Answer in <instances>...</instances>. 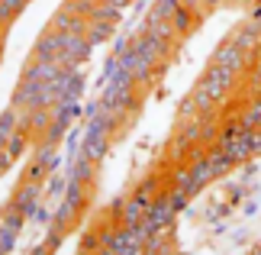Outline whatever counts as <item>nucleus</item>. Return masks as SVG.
Segmentation results:
<instances>
[{"instance_id":"f257e3e1","label":"nucleus","mask_w":261,"mask_h":255,"mask_svg":"<svg viewBox=\"0 0 261 255\" xmlns=\"http://www.w3.org/2000/svg\"><path fill=\"white\" fill-rule=\"evenodd\" d=\"M45 197V184H33V181H19V188L13 191V197H10V207L19 210L23 217L29 220L36 213V207L42 203Z\"/></svg>"},{"instance_id":"f03ea898","label":"nucleus","mask_w":261,"mask_h":255,"mask_svg":"<svg viewBox=\"0 0 261 255\" xmlns=\"http://www.w3.org/2000/svg\"><path fill=\"white\" fill-rule=\"evenodd\" d=\"M94 175H97V161H90L81 149H77L74 155H68V171H65L68 181H77V184L94 188Z\"/></svg>"},{"instance_id":"7ed1b4c3","label":"nucleus","mask_w":261,"mask_h":255,"mask_svg":"<svg viewBox=\"0 0 261 255\" xmlns=\"http://www.w3.org/2000/svg\"><path fill=\"white\" fill-rule=\"evenodd\" d=\"M165 191H168V188H165V175H145V178L136 184V191L129 194V197L139 200L142 207H152V203H155L158 197H162Z\"/></svg>"},{"instance_id":"20e7f679","label":"nucleus","mask_w":261,"mask_h":255,"mask_svg":"<svg viewBox=\"0 0 261 255\" xmlns=\"http://www.w3.org/2000/svg\"><path fill=\"white\" fill-rule=\"evenodd\" d=\"M107 149H110V136H107V132H100L94 126H84V139H81V152H84V155L100 165V158L107 155Z\"/></svg>"},{"instance_id":"39448f33","label":"nucleus","mask_w":261,"mask_h":255,"mask_svg":"<svg viewBox=\"0 0 261 255\" xmlns=\"http://www.w3.org/2000/svg\"><path fill=\"white\" fill-rule=\"evenodd\" d=\"M165 188L168 191H184L187 197H194L197 184H194V175H190V165H171L168 168V175H165Z\"/></svg>"},{"instance_id":"423d86ee","label":"nucleus","mask_w":261,"mask_h":255,"mask_svg":"<svg viewBox=\"0 0 261 255\" xmlns=\"http://www.w3.org/2000/svg\"><path fill=\"white\" fill-rule=\"evenodd\" d=\"M206 165H210V171H213V181H216V178H226L229 171L236 168V161L229 158L219 146H210V149H206Z\"/></svg>"},{"instance_id":"0eeeda50","label":"nucleus","mask_w":261,"mask_h":255,"mask_svg":"<svg viewBox=\"0 0 261 255\" xmlns=\"http://www.w3.org/2000/svg\"><path fill=\"white\" fill-rule=\"evenodd\" d=\"M74 220H77V210H74L68 200H58L55 207H52V226H55V229H65V233H68V229L74 226Z\"/></svg>"},{"instance_id":"6e6552de","label":"nucleus","mask_w":261,"mask_h":255,"mask_svg":"<svg viewBox=\"0 0 261 255\" xmlns=\"http://www.w3.org/2000/svg\"><path fill=\"white\" fill-rule=\"evenodd\" d=\"M239 123H242V129H245V132H255V129H261V97H255V100H245L242 113H239Z\"/></svg>"},{"instance_id":"1a4fd4ad","label":"nucleus","mask_w":261,"mask_h":255,"mask_svg":"<svg viewBox=\"0 0 261 255\" xmlns=\"http://www.w3.org/2000/svg\"><path fill=\"white\" fill-rule=\"evenodd\" d=\"M81 117V107H77V100H62V104L52 107V120L62 126H71V120Z\"/></svg>"},{"instance_id":"9d476101","label":"nucleus","mask_w":261,"mask_h":255,"mask_svg":"<svg viewBox=\"0 0 261 255\" xmlns=\"http://www.w3.org/2000/svg\"><path fill=\"white\" fill-rule=\"evenodd\" d=\"M87 197H90V188L87 184H77V181H68V188H65V197L62 200H68L71 207L81 213L84 210V203H87Z\"/></svg>"},{"instance_id":"9b49d317","label":"nucleus","mask_w":261,"mask_h":255,"mask_svg":"<svg viewBox=\"0 0 261 255\" xmlns=\"http://www.w3.org/2000/svg\"><path fill=\"white\" fill-rule=\"evenodd\" d=\"M190 165V175H194V184H197V191H203L210 181H213V171H210V165H206V155L203 158H194V161H187Z\"/></svg>"},{"instance_id":"f8f14e48","label":"nucleus","mask_w":261,"mask_h":255,"mask_svg":"<svg viewBox=\"0 0 261 255\" xmlns=\"http://www.w3.org/2000/svg\"><path fill=\"white\" fill-rule=\"evenodd\" d=\"M171 242H174V233H155V236L145 242V255H168Z\"/></svg>"},{"instance_id":"ddd939ff","label":"nucleus","mask_w":261,"mask_h":255,"mask_svg":"<svg viewBox=\"0 0 261 255\" xmlns=\"http://www.w3.org/2000/svg\"><path fill=\"white\" fill-rule=\"evenodd\" d=\"M0 226H7L10 233H16V236H19V233H23V226H26V217L7 203V207H4V213H0Z\"/></svg>"},{"instance_id":"4468645a","label":"nucleus","mask_w":261,"mask_h":255,"mask_svg":"<svg viewBox=\"0 0 261 255\" xmlns=\"http://www.w3.org/2000/svg\"><path fill=\"white\" fill-rule=\"evenodd\" d=\"M4 149H7V155H10V158H13V161H16V158H19V155H23V152L29 149V136H26V132H23V129H16V132H13V136H10V139H7V146H4Z\"/></svg>"},{"instance_id":"2eb2a0df","label":"nucleus","mask_w":261,"mask_h":255,"mask_svg":"<svg viewBox=\"0 0 261 255\" xmlns=\"http://www.w3.org/2000/svg\"><path fill=\"white\" fill-rule=\"evenodd\" d=\"M77 252L90 255V252H100V226H90L81 233V242H77Z\"/></svg>"},{"instance_id":"dca6fc26","label":"nucleus","mask_w":261,"mask_h":255,"mask_svg":"<svg viewBox=\"0 0 261 255\" xmlns=\"http://www.w3.org/2000/svg\"><path fill=\"white\" fill-rule=\"evenodd\" d=\"M48 175H55V171H48L42 161H29V168H26V175H23V181H33V184H45L48 181Z\"/></svg>"},{"instance_id":"f3484780","label":"nucleus","mask_w":261,"mask_h":255,"mask_svg":"<svg viewBox=\"0 0 261 255\" xmlns=\"http://www.w3.org/2000/svg\"><path fill=\"white\" fill-rule=\"evenodd\" d=\"M65 188H68V178L65 175H58V171H55V175H48V181H45V194H48V197L62 200L65 197Z\"/></svg>"},{"instance_id":"a211bd4d","label":"nucleus","mask_w":261,"mask_h":255,"mask_svg":"<svg viewBox=\"0 0 261 255\" xmlns=\"http://www.w3.org/2000/svg\"><path fill=\"white\" fill-rule=\"evenodd\" d=\"M33 158H36V161H42L48 171H58V149H52V146H39Z\"/></svg>"},{"instance_id":"6ab92c4d","label":"nucleus","mask_w":261,"mask_h":255,"mask_svg":"<svg viewBox=\"0 0 261 255\" xmlns=\"http://www.w3.org/2000/svg\"><path fill=\"white\" fill-rule=\"evenodd\" d=\"M65 236H68L65 229H55V226H48V233H45V239H42V242H45V246H48V252L55 255L58 249L65 246Z\"/></svg>"},{"instance_id":"aec40b11","label":"nucleus","mask_w":261,"mask_h":255,"mask_svg":"<svg viewBox=\"0 0 261 255\" xmlns=\"http://www.w3.org/2000/svg\"><path fill=\"white\" fill-rule=\"evenodd\" d=\"M16 233H10L7 226H0V255H10V252H13L16 249Z\"/></svg>"},{"instance_id":"412c9836","label":"nucleus","mask_w":261,"mask_h":255,"mask_svg":"<svg viewBox=\"0 0 261 255\" xmlns=\"http://www.w3.org/2000/svg\"><path fill=\"white\" fill-rule=\"evenodd\" d=\"M29 220H33L36 226H52V207H45V203H39V207H36V213H33Z\"/></svg>"},{"instance_id":"4be33fe9","label":"nucleus","mask_w":261,"mask_h":255,"mask_svg":"<svg viewBox=\"0 0 261 255\" xmlns=\"http://www.w3.org/2000/svg\"><path fill=\"white\" fill-rule=\"evenodd\" d=\"M165 197H168V203L174 207V213H180V210L187 207V200H190L184 191H165Z\"/></svg>"},{"instance_id":"5701e85b","label":"nucleus","mask_w":261,"mask_h":255,"mask_svg":"<svg viewBox=\"0 0 261 255\" xmlns=\"http://www.w3.org/2000/svg\"><path fill=\"white\" fill-rule=\"evenodd\" d=\"M13 165H16V161L10 158V155H7V149H4V152H0V175H7V171L13 168Z\"/></svg>"},{"instance_id":"b1692460","label":"nucleus","mask_w":261,"mask_h":255,"mask_svg":"<svg viewBox=\"0 0 261 255\" xmlns=\"http://www.w3.org/2000/svg\"><path fill=\"white\" fill-rule=\"evenodd\" d=\"M26 255H52V252H48V246H45V242H39V246H33V249H29Z\"/></svg>"}]
</instances>
